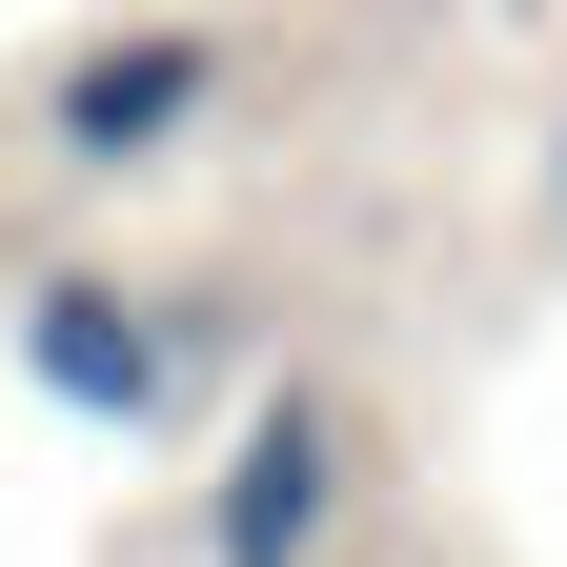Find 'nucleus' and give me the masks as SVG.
Here are the masks:
<instances>
[{"instance_id":"obj_1","label":"nucleus","mask_w":567,"mask_h":567,"mask_svg":"<svg viewBox=\"0 0 567 567\" xmlns=\"http://www.w3.org/2000/svg\"><path fill=\"white\" fill-rule=\"evenodd\" d=\"M21 365L82 405V425H122V446H142V425H163V385H183V344L142 324V305H102L82 264H41V284H21Z\"/></svg>"},{"instance_id":"obj_2","label":"nucleus","mask_w":567,"mask_h":567,"mask_svg":"<svg viewBox=\"0 0 567 567\" xmlns=\"http://www.w3.org/2000/svg\"><path fill=\"white\" fill-rule=\"evenodd\" d=\"M324 486H344V466H324V405H264L203 547H224V567H305V547H324Z\"/></svg>"},{"instance_id":"obj_3","label":"nucleus","mask_w":567,"mask_h":567,"mask_svg":"<svg viewBox=\"0 0 567 567\" xmlns=\"http://www.w3.org/2000/svg\"><path fill=\"white\" fill-rule=\"evenodd\" d=\"M224 82V61L203 41H102L82 82H61V142H82V163H142V142H183V102Z\"/></svg>"}]
</instances>
